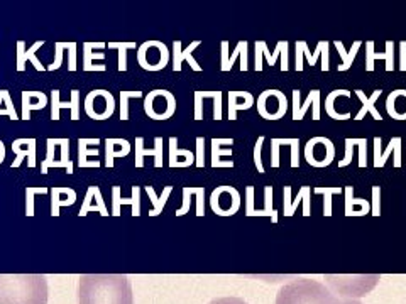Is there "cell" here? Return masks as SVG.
I'll list each match as a JSON object with an SVG mask.
<instances>
[{"mask_svg": "<svg viewBox=\"0 0 406 304\" xmlns=\"http://www.w3.org/2000/svg\"><path fill=\"white\" fill-rule=\"evenodd\" d=\"M80 90H71V100L61 101L59 90H51V120H59L61 108H70L71 120L80 119Z\"/></svg>", "mask_w": 406, "mask_h": 304, "instance_id": "2e32d148", "label": "cell"}, {"mask_svg": "<svg viewBox=\"0 0 406 304\" xmlns=\"http://www.w3.org/2000/svg\"><path fill=\"white\" fill-rule=\"evenodd\" d=\"M334 44H335L337 51H339L340 58H342V64H339V66H337V70L339 71L351 70L352 63H354V59L357 56V51H359L360 46H363V41H354V44H352V48L349 51L344 48L342 41H334Z\"/></svg>", "mask_w": 406, "mask_h": 304, "instance_id": "1f68e13d", "label": "cell"}, {"mask_svg": "<svg viewBox=\"0 0 406 304\" xmlns=\"http://www.w3.org/2000/svg\"><path fill=\"white\" fill-rule=\"evenodd\" d=\"M2 115H9L10 120H19L9 90H0V117Z\"/></svg>", "mask_w": 406, "mask_h": 304, "instance_id": "f35d334b", "label": "cell"}, {"mask_svg": "<svg viewBox=\"0 0 406 304\" xmlns=\"http://www.w3.org/2000/svg\"><path fill=\"white\" fill-rule=\"evenodd\" d=\"M209 304H247L241 298H234V296H227V298H217L214 301H210Z\"/></svg>", "mask_w": 406, "mask_h": 304, "instance_id": "680465c9", "label": "cell"}, {"mask_svg": "<svg viewBox=\"0 0 406 304\" xmlns=\"http://www.w3.org/2000/svg\"><path fill=\"white\" fill-rule=\"evenodd\" d=\"M169 61V50L162 41H146L137 48V63L146 71H161L160 64L154 58Z\"/></svg>", "mask_w": 406, "mask_h": 304, "instance_id": "30bf717a", "label": "cell"}, {"mask_svg": "<svg viewBox=\"0 0 406 304\" xmlns=\"http://www.w3.org/2000/svg\"><path fill=\"white\" fill-rule=\"evenodd\" d=\"M188 161H195L193 152L188 149H180L176 137H169V168H190L192 162Z\"/></svg>", "mask_w": 406, "mask_h": 304, "instance_id": "83f0119b", "label": "cell"}, {"mask_svg": "<svg viewBox=\"0 0 406 304\" xmlns=\"http://www.w3.org/2000/svg\"><path fill=\"white\" fill-rule=\"evenodd\" d=\"M131 142L127 139H107L105 140V166L113 168L117 157H125L131 154Z\"/></svg>", "mask_w": 406, "mask_h": 304, "instance_id": "cb8c5ba5", "label": "cell"}, {"mask_svg": "<svg viewBox=\"0 0 406 304\" xmlns=\"http://www.w3.org/2000/svg\"><path fill=\"white\" fill-rule=\"evenodd\" d=\"M288 112V99L279 90H264L258 96V113L264 120H279Z\"/></svg>", "mask_w": 406, "mask_h": 304, "instance_id": "ba28073f", "label": "cell"}, {"mask_svg": "<svg viewBox=\"0 0 406 304\" xmlns=\"http://www.w3.org/2000/svg\"><path fill=\"white\" fill-rule=\"evenodd\" d=\"M192 193L197 198V217H203L205 215V188L203 186H195V188H192Z\"/></svg>", "mask_w": 406, "mask_h": 304, "instance_id": "f6af8a7d", "label": "cell"}, {"mask_svg": "<svg viewBox=\"0 0 406 304\" xmlns=\"http://www.w3.org/2000/svg\"><path fill=\"white\" fill-rule=\"evenodd\" d=\"M381 93H383V90L379 88V90L372 92L371 96H365V93L363 90H356V95L359 96L360 101H363V107H360L359 113L356 115V120H363L364 117L368 115V113H371L372 119H374V120H379V122L383 120V117H381L379 110L376 108V101L381 96Z\"/></svg>", "mask_w": 406, "mask_h": 304, "instance_id": "f1b7e54d", "label": "cell"}, {"mask_svg": "<svg viewBox=\"0 0 406 304\" xmlns=\"http://www.w3.org/2000/svg\"><path fill=\"white\" fill-rule=\"evenodd\" d=\"M304 159L312 168H327L335 159V145L328 137H312L304 145Z\"/></svg>", "mask_w": 406, "mask_h": 304, "instance_id": "8992f818", "label": "cell"}, {"mask_svg": "<svg viewBox=\"0 0 406 304\" xmlns=\"http://www.w3.org/2000/svg\"><path fill=\"white\" fill-rule=\"evenodd\" d=\"M115 110V99L107 90H93L85 96V113L93 120H107Z\"/></svg>", "mask_w": 406, "mask_h": 304, "instance_id": "9c48e42d", "label": "cell"}, {"mask_svg": "<svg viewBox=\"0 0 406 304\" xmlns=\"http://www.w3.org/2000/svg\"><path fill=\"white\" fill-rule=\"evenodd\" d=\"M122 205H131L132 217H141V188L139 186H132L131 198H122L120 186H113L112 188V215L113 217H120Z\"/></svg>", "mask_w": 406, "mask_h": 304, "instance_id": "5bb4252c", "label": "cell"}, {"mask_svg": "<svg viewBox=\"0 0 406 304\" xmlns=\"http://www.w3.org/2000/svg\"><path fill=\"white\" fill-rule=\"evenodd\" d=\"M144 156L154 157V168H162V137H154V147L144 149V139L136 137V168H144Z\"/></svg>", "mask_w": 406, "mask_h": 304, "instance_id": "d6986e66", "label": "cell"}, {"mask_svg": "<svg viewBox=\"0 0 406 304\" xmlns=\"http://www.w3.org/2000/svg\"><path fill=\"white\" fill-rule=\"evenodd\" d=\"M377 59L384 61L386 71L388 73L395 70V43L393 41H386L384 52L374 51V41H368L365 43V71H374V61Z\"/></svg>", "mask_w": 406, "mask_h": 304, "instance_id": "7c38bea8", "label": "cell"}, {"mask_svg": "<svg viewBox=\"0 0 406 304\" xmlns=\"http://www.w3.org/2000/svg\"><path fill=\"white\" fill-rule=\"evenodd\" d=\"M210 208L218 217H232L241 208V193L234 186H217L210 194Z\"/></svg>", "mask_w": 406, "mask_h": 304, "instance_id": "52a82bcc", "label": "cell"}, {"mask_svg": "<svg viewBox=\"0 0 406 304\" xmlns=\"http://www.w3.org/2000/svg\"><path fill=\"white\" fill-rule=\"evenodd\" d=\"M279 139H271V168H279Z\"/></svg>", "mask_w": 406, "mask_h": 304, "instance_id": "11a10c76", "label": "cell"}, {"mask_svg": "<svg viewBox=\"0 0 406 304\" xmlns=\"http://www.w3.org/2000/svg\"><path fill=\"white\" fill-rule=\"evenodd\" d=\"M300 203H303V217H310L312 212V188L310 186H302L298 194L293 200L291 198V186H284L283 189V208H284V217H293L298 210Z\"/></svg>", "mask_w": 406, "mask_h": 304, "instance_id": "8fae6325", "label": "cell"}, {"mask_svg": "<svg viewBox=\"0 0 406 304\" xmlns=\"http://www.w3.org/2000/svg\"><path fill=\"white\" fill-rule=\"evenodd\" d=\"M92 212L100 213L102 217H108L107 205H105V200L104 196H102L99 186H90V188L87 189V194H85V200L78 212V217H87V215Z\"/></svg>", "mask_w": 406, "mask_h": 304, "instance_id": "e0dca14e", "label": "cell"}, {"mask_svg": "<svg viewBox=\"0 0 406 304\" xmlns=\"http://www.w3.org/2000/svg\"><path fill=\"white\" fill-rule=\"evenodd\" d=\"M339 96H345V99H349L351 96V92L349 90H334L330 92L327 95V99H325V113H327L330 119L334 120H349L352 117V113H337L335 112V100L339 99Z\"/></svg>", "mask_w": 406, "mask_h": 304, "instance_id": "d6a6232c", "label": "cell"}, {"mask_svg": "<svg viewBox=\"0 0 406 304\" xmlns=\"http://www.w3.org/2000/svg\"><path fill=\"white\" fill-rule=\"evenodd\" d=\"M80 304H134L132 286L124 274H83L78 281Z\"/></svg>", "mask_w": 406, "mask_h": 304, "instance_id": "6da1fadb", "label": "cell"}, {"mask_svg": "<svg viewBox=\"0 0 406 304\" xmlns=\"http://www.w3.org/2000/svg\"><path fill=\"white\" fill-rule=\"evenodd\" d=\"M345 217H365L371 213V205L364 198L354 196V188L345 186Z\"/></svg>", "mask_w": 406, "mask_h": 304, "instance_id": "603a6c76", "label": "cell"}, {"mask_svg": "<svg viewBox=\"0 0 406 304\" xmlns=\"http://www.w3.org/2000/svg\"><path fill=\"white\" fill-rule=\"evenodd\" d=\"M288 48H290V43L286 41V44H284L283 51H281V71H288L290 70V59H288Z\"/></svg>", "mask_w": 406, "mask_h": 304, "instance_id": "91938a15", "label": "cell"}, {"mask_svg": "<svg viewBox=\"0 0 406 304\" xmlns=\"http://www.w3.org/2000/svg\"><path fill=\"white\" fill-rule=\"evenodd\" d=\"M401 142H403L401 137H391L386 151L381 152L379 157L374 159V168H384L391 154H395V168H401Z\"/></svg>", "mask_w": 406, "mask_h": 304, "instance_id": "4dcf8cb0", "label": "cell"}, {"mask_svg": "<svg viewBox=\"0 0 406 304\" xmlns=\"http://www.w3.org/2000/svg\"><path fill=\"white\" fill-rule=\"evenodd\" d=\"M41 46H44V41H36L31 48L26 50V43H24V41H18V71L22 73L26 70L27 61H31L38 71L46 70V68L41 64L38 56H36V52H38V50H41Z\"/></svg>", "mask_w": 406, "mask_h": 304, "instance_id": "ffe728a7", "label": "cell"}, {"mask_svg": "<svg viewBox=\"0 0 406 304\" xmlns=\"http://www.w3.org/2000/svg\"><path fill=\"white\" fill-rule=\"evenodd\" d=\"M284 44H286V41H278V44H276V50L273 55H271L270 50H267V44L264 43V41H255V48H258L259 51H261V56L264 59H266V63L270 64V66H274L276 64V59L281 56V51L284 48Z\"/></svg>", "mask_w": 406, "mask_h": 304, "instance_id": "8d00e7d4", "label": "cell"}, {"mask_svg": "<svg viewBox=\"0 0 406 304\" xmlns=\"http://www.w3.org/2000/svg\"><path fill=\"white\" fill-rule=\"evenodd\" d=\"M356 145L359 147V166L360 169H364L368 166V139H356Z\"/></svg>", "mask_w": 406, "mask_h": 304, "instance_id": "681fc988", "label": "cell"}, {"mask_svg": "<svg viewBox=\"0 0 406 304\" xmlns=\"http://www.w3.org/2000/svg\"><path fill=\"white\" fill-rule=\"evenodd\" d=\"M142 92H120V120H129V100L141 99Z\"/></svg>", "mask_w": 406, "mask_h": 304, "instance_id": "b9f144b4", "label": "cell"}, {"mask_svg": "<svg viewBox=\"0 0 406 304\" xmlns=\"http://www.w3.org/2000/svg\"><path fill=\"white\" fill-rule=\"evenodd\" d=\"M247 48H249V44H247V46L244 48L242 52H241V71L249 70V61H247Z\"/></svg>", "mask_w": 406, "mask_h": 304, "instance_id": "be15d7a7", "label": "cell"}, {"mask_svg": "<svg viewBox=\"0 0 406 304\" xmlns=\"http://www.w3.org/2000/svg\"><path fill=\"white\" fill-rule=\"evenodd\" d=\"M337 299L339 298L325 284L298 277L278 291L274 304H334Z\"/></svg>", "mask_w": 406, "mask_h": 304, "instance_id": "3957f363", "label": "cell"}, {"mask_svg": "<svg viewBox=\"0 0 406 304\" xmlns=\"http://www.w3.org/2000/svg\"><path fill=\"white\" fill-rule=\"evenodd\" d=\"M345 156L342 161H339V168H345L352 162V156H354V147H356V139H345Z\"/></svg>", "mask_w": 406, "mask_h": 304, "instance_id": "c3c4849f", "label": "cell"}, {"mask_svg": "<svg viewBox=\"0 0 406 304\" xmlns=\"http://www.w3.org/2000/svg\"><path fill=\"white\" fill-rule=\"evenodd\" d=\"M51 193V217H59L61 206H71L76 201V191L66 186H52Z\"/></svg>", "mask_w": 406, "mask_h": 304, "instance_id": "7402d4cb", "label": "cell"}, {"mask_svg": "<svg viewBox=\"0 0 406 304\" xmlns=\"http://www.w3.org/2000/svg\"><path fill=\"white\" fill-rule=\"evenodd\" d=\"M262 144H264V136H259L258 142L254 145V164L258 168V173H264V166H262V159H261V151H262Z\"/></svg>", "mask_w": 406, "mask_h": 304, "instance_id": "816d5d0a", "label": "cell"}, {"mask_svg": "<svg viewBox=\"0 0 406 304\" xmlns=\"http://www.w3.org/2000/svg\"><path fill=\"white\" fill-rule=\"evenodd\" d=\"M202 44V41H192V44H190L186 50H183L181 48V41H174L173 43V70L174 71H181V66L185 61H188L190 66H192L193 71H202V66L197 63V59L193 58V51L197 50L198 46Z\"/></svg>", "mask_w": 406, "mask_h": 304, "instance_id": "9a60e30c", "label": "cell"}, {"mask_svg": "<svg viewBox=\"0 0 406 304\" xmlns=\"http://www.w3.org/2000/svg\"><path fill=\"white\" fill-rule=\"evenodd\" d=\"M291 95H293V120H303L310 107H314V120H320V90H312L308 93L304 103L300 101V96H302L300 90H293Z\"/></svg>", "mask_w": 406, "mask_h": 304, "instance_id": "4fadbf2b", "label": "cell"}, {"mask_svg": "<svg viewBox=\"0 0 406 304\" xmlns=\"http://www.w3.org/2000/svg\"><path fill=\"white\" fill-rule=\"evenodd\" d=\"M254 105V96L249 92H229V119L237 120L239 110H249Z\"/></svg>", "mask_w": 406, "mask_h": 304, "instance_id": "4316f807", "label": "cell"}, {"mask_svg": "<svg viewBox=\"0 0 406 304\" xmlns=\"http://www.w3.org/2000/svg\"><path fill=\"white\" fill-rule=\"evenodd\" d=\"M100 144V139H80L78 140V166L80 168H100L99 161H90L88 162L87 157L90 156H99L100 151L97 149V145Z\"/></svg>", "mask_w": 406, "mask_h": 304, "instance_id": "d4e9b609", "label": "cell"}, {"mask_svg": "<svg viewBox=\"0 0 406 304\" xmlns=\"http://www.w3.org/2000/svg\"><path fill=\"white\" fill-rule=\"evenodd\" d=\"M314 193L323 196V217H332V196L342 193V188L340 186H316Z\"/></svg>", "mask_w": 406, "mask_h": 304, "instance_id": "d590c367", "label": "cell"}, {"mask_svg": "<svg viewBox=\"0 0 406 304\" xmlns=\"http://www.w3.org/2000/svg\"><path fill=\"white\" fill-rule=\"evenodd\" d=\"M214 119L222 120V92H215L214 95Z\"/></svg>", "mask_w": 406, "mask_h": 304, "instance_id": "6f0895ef", "label": "cell"}, {"mask_svg": "<svg viewBox=\"0 0 406 304\" xmlns=\"http://www.w3.org/2000/svg\"><path fill=\"white\" fill-rule=\"evenodd\" d=\"M190 206H192V191H190V186L183 188V206L180 210H176V217H183L190 212Z\"/></svg>", "mask_w": 406, "mask_h": 304, "instance_id": "f5cc1de1", "label": "cell"}, {"mask_svg": "<svg viewBox=\"0 0 406 304\" xmlns=\"http://www.w3.org/2000/svg\"><path fill=\"white\" fill-rule=\"evenodd\" d=\"M50 189L44 186H27L26 188V217H34V196L46 194Z\"/></svg>", "mask_w": 406, "mask_h": 304, "instance_id": "ab89813d", "label": "cell"}, {"mask_svg": "<svg viewBox=\"0 0 406 304\" xmlns=\"http://www.w3.org/2000/svg\"><path fill=\"white\" fill-rule=\"evenodd\" d=\"M247 44H249L247 41H239L237 46H235L234 55L229 56V43H227V41H222V43H220V48H222V52H220V64H222V66H220V70L223 73L232 70L235 59L241 58V52H242L244 48L247 46Z\"/></svg>", "mask_w": 406, "mask_h": 304, "instance_id": "836d02e7", "label": "cell"}, {"mask_svg": "<svg viewBox=\"0 0 406 304\" xmlns=\"http://www.w3.org/2000/svg\"><path fill=\"white\" fill-rule=\"evenodd\" d=\"M172 191H173L172 186H166V188L162 189V194L160 196V194H156V191H154L153 186H146V193H148L149 200H151L153 205H154L151 212H149V217H158V215H161V212L164 210L166 201H168V198H169V194H172Z\"/></svg>", "mask_w": 406, "mask_h": 304, "instance_id": "e575fe53", "label": "cell"}, {"mask_svg": "<svg viewBox=\"0 0 406 304\" xmlns=\"http://www.w3.org/2000/svg\"><path fill=\"white\" fill-rule=\"evenodd\" d=\"M108 50L119 52V71H127V51L136 50V43H108Z\"/></svg>", "mask_w": 406, "mask_h": 304, "instance_id": "74e56055", "label": "cell"}, {"mask_svg": "<svg viewBox=\"0 0 406 304\" xmlns=\"http://www.w3.org/2000/svg\"><path fill=\"white\" fill-rule=\"evenodd\" d=\"M195 144H197V154H195V166L202 169L203 166H205V139H203V137H197Z\"/></svg>", "mask_w": 406, "mask_h": 304, "instance_id": "7dc6e473", "label": "cell"}, {"mask_svg": "<svg viewBox=\"0 0 406 304\" xmlns=\"http://www.w3.org/2000/svg\"><path fill=\"white\" fill-rule=\"evenodd\" d=\"M68 70L76 71V43H68Z\"/></svg>", "mask_w": 406, "mask_h": 304, "instance_id": "9f6ffc18", "label": "cell"}, {"mask_svg": "<svg viewBox=\"0 0 406 304\" xmlns=\"http://www.w3.org/2000/svg\"><path fill=\"white\" fill-rule=\"evenodd\" d=\"M234 139H212V168H234V161H222V156H232V149H223L222 145H232Z\"/></svg>", "mask_w": 406, "mask_h": 304, "instance_id": "f546056e", "label": "cell"}, {"mask_svg": "<svg viewBox=\"0 0 406 304\" xmlns=\"http://www.w3.org/2000/svg\"><path fill=\"white\" fill-rule=\"evenodd\" d=\"M12 151L15 154V161L12 162V168H19L27 157V166L36 168V139H15L12 142Z\"/></svg>", "mask_w": 406, "mask_h": 304, "instance_id": "ac0fdd59", "label": "cell"}, {"mask_svg": "<svg viewBox=\"0 0 406 304\" xmlns=\"http://www.w3.org/2000/svg\"><path fill=\"white\" fill-rule=\"evenodd\" d=\"M63 50H66V43H61V41H58V43L55 44V52H56L55 61H52V64L48 66V70L50 71L59 70L61 64H63Z\"/></svg>", "mask_w": 406, "mask_h": 304, "instance_id": "bcb514c9", "label": "cell"}, {"mask_svg": "<svg viewBox=\"0 0 406 304\" xmlns=\"http://www.w3.org/2000/svg\"><path fill=\"white\" fill-rule=\"evenodd\" d=\"M334 304H363V303L356 301V299H337Z\"/></svg>", "mask_w": 406, "mask_h": 304, "instance_id": "e7e4bbea", "label": "cell"}, {"mask_svg": "<svg viewBox=\"0 0 406 304\" xmlns=\"http://www.w3.org/2000/svg\"><path fill=\"white\" fill-rule=\"evenodd\" d=\"M95 59L104 61L105 55H104V52H93L92 51V44L90 43H85L83 44V70L90 68L92 63Z\"/></svg>", "mask_w": 406, "mask_h": 304, "instance_id": "7bdbcfd3", "label": "cell"}, {"mask_svg": "<svg viewBox=\"0 0 406 304\" xmlns=\"http://www.w3.org/2000/svg\"><path fill=\"white\" fill-rule=\"evenodd\" d=\"M400 70L406 71V41L400 43Z\"/></svg>", "mask_w": 406, "mask_h": 304, "instance_id": "94428289", "label": "cell"}, {"mask_svg": "<svg viewBox=\"0 0 406 304\" xmlns=\"http://www.w3.org/2000/svg\"><path fill=\"white\" fill-rule=\"evenodd\" d=\"M48 105V96L43 92H22L20 96V119L31 120L32 110H43Z\"/></svg>", "mask_w": 406, "mask_h": 304, "instance_id": "44dd1931", "label": "cell"}, {"mask_svg": "<svg viewBox=\"0 0 406 304\" xmlns=\"http://www.w3.org/2000/svg\"><path fill=\"white\" fill-rule=\"evenodd\" d=\"M372 217H381V188L372 186V203H371Z\"/></svg>", "mask_w": 406, "mask_h": 304, "instance_id": "f907efd6", "label": "cell"}, {"mask_svg": "<svg viewBox=\"0 0 406 304\" xmlns=\"http://www.w3.org/2000/svg\"><path fill=\"white\" fill-rule=\"evenodd\" d=\"M206 99V92H195V120L203 119V100Z\"/></svg>", "mask_w": 406, "mask_h": 304, "instance_id": "db71d44e", "label": "cell"}, {"mask_svg": "<svg viewBox=\"0 0 406 304\" xmlns=\"http://www.w3.org/2000/svg\"><path fill=\"white\" fill-rule=\"evenodd\" d=\"M0 304H48L43 274H0Z\"/></svg>", "mask_w": 406, "mask_h": 304, "instance_id": "7a4b0ae2", "label": "cell"}, {"mask_svg": "<svg viewBox=\"0 0 406 304\" xmlns=\"http://www.w3.org/2000/svg\"><path fill=\"white\" fill-rule=\"evenodd\" d=\"M328 48H330V43H327V46L323 48V51H322V71H328L330 70V58H328Z\"/></svg>", "mask_w": 406, "mask_h": 304, "instance_id": "6125c7cd", "label": "cell"}, {"mask_svg": "<svg viewBox=\"0 0 406 304\" xmlns=\"http://www.w3.org/2000/svg\"><path fill=\"white\" fill-rule=\"evenodd\" d=\"M264 203H266L264 210L270 213L271 222L278 223V210L273 208V188H271V186H266V188H264Z\"/></svg>", "mask_w": 406, "mask_h": 304, "instance_id": "ee69618b", "label": "cell"}, {"mask_svg": "<svg viewBox=\"0 0 406 304\" xmlns=\"http://www.w3.org/2000/svg\"><path fill=\"white\" fill-rule=\"evenodd\" d=\"M386 112L391 119L406 120V90H395L386 99Z\"/></svg>", "mask_w": 406, "mask_h": 304, "instance_id": "484cf974", "label": "cell"}, {"mask_svg": "<svg viewBox=\"0 0 406 304\" xmlns=\"http://www.w3.org/2000/svg\"><path fill=\"white\" fill-rule=\"evenodd\" d=\"M325 286L339 299H359L369 294L381 281L379 274H340L325 275Z\"/></svg>", "mask_w": 406, "mask_h": 304, "instance_id": "277c9868", "label": "cell"}, {"mask_svg": "<svg viewBox=\"0 0 406 304\" xmlns=\"http://www.w3.org/2000/svg\"><path fill=\"white\" fill-rule=\"evenodd\" d=\"M4 159H6V145H4V142L0 140V164H2Z\"/></svg>", "mask_w": 406, "mask_h": 304, "instance_id": "03108f58", "label": "cell"}, {"mask_svg": "<svg viewBox=\"0 0 406 304\" xmlns=\"http://www.w3.org/2000/svg\"><path fill=\"white\" fill-rule=\"evenodd\" d=\"M144 112L153 120H168L176 113V99L168 90H153L144 96Z\"/></svg>", "mask_w": 406, "mask_h": 304, "instance_id": "5b68a950", "label": "cell"}, {"mask_svg": "<svg viewBox=\"0 0 406 304\" xmlns=\"http://www.w3.org/2000/svg\"><path fill=\"white\" fill-rule=\"evenodd\" d=\"M270 217L266 210H258L254 206V186L246 188V217Z\"/></svg>", "mask_w": 406, "mask_h": 304, "instance_id": "60d3db41", "label": "cell"}]
</instances>
